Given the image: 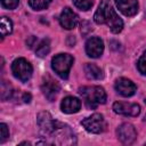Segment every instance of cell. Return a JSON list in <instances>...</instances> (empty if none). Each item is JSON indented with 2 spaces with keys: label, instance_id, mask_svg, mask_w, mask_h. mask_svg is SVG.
<instances>
[{
  "label": "cell",
  "instance_id": "obj_1",
  "mask_svg": "<svg viewBox=\"0 0 146 146\" xmlns=\"http://www.w3.org/2000/svg\"><path fill=\"white\" fill-rule=\"evenodd\" d=\"M36 121L42 138L47 139L46 144L72 145L76 143L72 129L67 124L54 120L48 112L39 113Z\"/></svg>",
  "mask_w": 146,
  "mask_h": 146
},
{
  "label": "cell",
  "instance_id": "obj_2",
  "mask_svg": "<svg viewBox=\"0 0 146 146\" xmlns=\"http://www.w3.org/2000/svg\"><path fill=\"white\" fill-rule=\"evenodd\" d=\"M94 19L97 24H106L113 33H119L123 29V22L113 9L110 0H102L98 9L94 15Z\"/></svg>",
  "mask_w": 146,
  "mask_h": 146
},
{
  "label": "cell",
  "instance_id": "obj_3",
  "mask_svg": "<svg viewBox=\"0 0 146 146\" xmlns=\"http://www.w3.org/2000/svg\"><path fill=\"white\" fill-rule=\"evenodd\" d=\"M79 94L82 97L86 106L91 110L96 108L98 105L104 104L106 102V92L99 86L82 87L79 89Z\"/></svg>",
  "mask_w": 146,
  "mask_h": 146
},
{
  "label": "cell",
  "instance_id": "obj_4",
  "mask_svg": "<svg viewBox=\"0 0 146 146\" xmlns=\"http://www.w3.org/2000/svg\"><path fill=\"white\" fill-rule=\"evenodd\" d=\"M73 60V57L68 54H58L52 58L51 67L62 79H67Z\"/></svg>",
  "mask_w": 146,
  "mask_h": 146
},
{
  "label": "cell",
  "instance_id": "obj_5",
  "mask_svg": "<svg viewBox=\"0 0 146 146\" xmlns=\"http://www.w3.org/2000/svg\"><path fill=\"white\" fill-rule=\"evenodd\" d=\"M11 72L14 76L22 82H26L32 76V65L25 58H17L11 64Z\"/></svg>",
  "mask_w": 146,
  "mask_h": 146
},
{
  "label": "cell",
  "instance_id": "obj_6",
  "mask_svg": "<svg viewBox=\"0 0 146 146\" xmlns=\"http://www.w3.org/2000/svg\"><path fill=\"white\" fill-rule=\"evenodd\" d=\"M81 124L84 127V129L91 133H100L106 128V122L104 120V116L102 114L95 113L89 117H86L81 121Z\"/></svg>",
  "mask_w": 146,
  "mask_h": 146
},
{
  "label": "cell",
  "instance_id": "obj_7",
  "mask_svg": "<svg viewBox=\"0 0 146 146\" xmlns=\"http://www.w3.org/2000/svg\"><path fill=\"white\" fill-rule=\"evenodd\" d=\"M113 111L124 116H137L140 113V106L133 103L115 102L113 104Z\"/></svg>",
  "mask_w": 146,
  "mask_h": 146
},
{
  "label": "cell",
  "instance_id": "obj_8",
  "mask_svg": "<svg viewBox=\"0 0 146 146\" xmlns=\"http://www.w3.org/2000/svg\"><path fill=\"white\" fill-rule=\"evenodd\" d=\"M116 133L117 138L123 144H131L137 138V131L131 123H122L117 128Z\"/></svg>",
  "mask_w": 146,
  "mask_h": 146
},
{
  "label": "cell",
  "instance_id": "obj_9",
  "mask_svg": "<svg viewBox=\"0 0 146 146\" xmlns=\"http://www.w3.org/2000/svg\"><path fill=\"white\" fill-rule=\"evenodd\" d=\"M104 51V42L98 36H91L86 42V52L91 58H98Z\"/></svg>",
  "mask_w": 146,
  "mask_h": 146
},
{
  "label": "cell",
  "instance_id": "obj_10",
  "mask_svg": "<svg viewBox=\"0 0 146 146\" xmlns=\"http://www.w3.org/2000/svg\"><path fill=\"white\" fill-rule=\"evenodd\" d=\"M41 90L43 92V95L46 96V98L50 102H52L57 94L59 92L60 90V87L59 84L57 83V81H55L52 78H50L49 75H47L43 81H42V84H41Z\"/></svg>",
  "mask_w": 146,
  "mask_h": 146
},
{
  "label": "cell",
  "instance_id": "obj_11",
  "mask_svg": "<svg viewBox=\"0 0 146 146\" xmlns=\"http://www.w3.org/2000/svg\"><path fill=\"white\" fill-rule=\"evenodd\" d=\"M114 88L116 90L117 94H120L121 96L123 97H130L132 95H135L136 90H137V87L136 84L129 80V79H125V78H120L115 81V84H114Z\"/></svg>",
  "mask_w": 146,
  "mask_h": 146
},
{
  "label": "cell",
  "instance_id": "obj_12",
  "mask_svg": "<svg viewBox=\"0 0 146 146\" xmlns=\"http://www.w3.org/2000/svg\"><path fill=\"white\" fill-rule=\"evenodd\" d=\"M79 22V16L68 7L64 8L60 16H59V23L62 25V27H64L65 30H72L76 26Z\"/></svg>",
  "mask_w": 146,
  "mask_h": 146
},
{
  "label": "cell",
  "instance_id": "obj_13",
  "mask_svg": "<svg viewBox=\"0 0 146 146\" xmlns=\"http://www.w3.org/2000/svg\"><path fill=\"white\" fill-rule=\"evenodd\" d=\"M119 10L125 16H133L138 11L137 0H115Z\"/></svg>",
  "mask_w": 146,
  "mask_h": 146
},
{
  "label": "cell",
  "instance_id": "obj_14",
  "mask_svg": "<svg viewBox=\"0 0 146 146\" xmlns=\"http://www.w3.org/2000/svg\"><path fill=\"white\" fill-rule=\"evenodd\" d=\"M60 108L66 114H73L80 111L81 108V102L76 97L67 96L65 97L60 103Z\"/></svg>",
  "mask_w": 146,
  "mask_h": 146
},
{
  "label": "cell",
  "instance_id": "obj_15",
  "mask_svg": "<svg viewBox=\"0 0 146 146\" xmlns=\"http://www.w3.org/2000/svg\"><path fill=\"white\" fill-rule=\"evenodd\" d=\"M84 73H86L87 78L90 80H99L103 78V71L96 64L87 63L84 65Z\"/></svg>",
  "mask_w": 146,
  "mask_h": 146
},
{
  "label": "cell",
  "instance_id": "obj_16",
  "mask_svg": "<svg viewBox=\"0 0 146 146\" xmlns=\"http://www.w3.org/2000/svg\"><path fill=\"white\" fill-rule=\"evenodd\" d=\"M50 51V41L49 39H43L40 41V43L35 48V54L39 57H44L49 54Z\"/></svg>",
  "mask_w": 146,
  "mask_h": 146
},
{
  "label": "cell",
  "instance_id": "obj_17",
  "mask_svg": "<svg viewBox=\"0 0 146 146\" xmlns=\"http://www.w3.org/2000/svg\"><path fill=\"white\" fill-rule=\"evenodd\" d=\"M11 31H13V23H11V21H10L8 17H6V16L1 17V21H0V32H1V36L5 38L7 34H10Z\"/></svg>",
  "mask_w": 146,
  "mask_h": 146
},
{
  "label": "cell",
  "instance_id": "obj_18",
  "mask_svg": "<svg viewBox=\"0 0 146 146\" xmlns=\"http://www.w3.org/2000/svg\"><path fill=\"white\" fill-rule=\"evenodd\" d=\"M51 0H29V5L34 10H43L50 5Z\"/></svg>",
  "mask_w": 146,
  "mask_h": 146
},
{
  "label": "cell",
  "instance_id": "obj_19",
  "mask_svg": "<svg viewBox=\"0 0 146 146\" xmlns=\"http://www.w3.org/2000/svg\"><path fill=\"white\" fill-rule=\"evenodd\" d=\"M0 96H1V99L2 100H7L11 97L13 95V88L9 83H7L6 81H2L1 82V88H0Z\"/></svg>",
  "mask_w": 146,
  "mask_h": 146
},
{
  "label": "cell",
  "instance_id": "obj_20",
  "mask_svg": "<svg viewBox=\"0 0 146 146\" xmlns=\"http://www.w3.org/2000/svg\"><path fill=\"white\" fill-rule=\"evenodd\" d=\"M73 3L81 10H88L92 7L94 0H73Z\"/></svg>",
  "mask_w": 146,
  "mask_h": 146
},
{
  "label": "cell",
  "instance_id": "obj_21",
  "mask_svg": "<svg viewBox=\"0 0 146 146\" xmlns=\"http://www.w3.org/2000/svg\"><path fill=\"white\" fill-rule=\"evenodd\" d=\"M137 67H138V71H139L143 75H146V51H145V52L140 56V58L138 59Z\"/></svg>",
  "mask_w": 146,
  "mask_h": 146
},
{
  "label": "cell",
  "instance_id": "obj_22",
  "mask_svg": "<svg viewBox=\"0 0 146 146\" xmlns=\"http://www.w3.org/2000/svg\"><path fill=\"white\" fill-rule=\"evenodd\" d=\"M0 132H1V135H0V143L3 144L8 139V137H9V130H8L7 124H5V123L0 124Z\"/></svg>",
  "mask_w": 146,
  "mask_h": 146
},
{
  "label": "cell",
  "instance_id": "obj_23",
  "mask_svg": "<svg viewBox=\"0 0 146 146\" xmlns=\"http://www.w3.org/2000/svg\"><path fill=\"white\" fill-rule=\"evenodd\" d=\"M19 3V0H1V5L6 9H15Z\"/></svg>",
  "mask_w": 146,
  "mask_h": 146
},
{
  "label": "cell",
  "instance_id": "obj_24",
  "mask_svg": "<svg viewBox=\"0 0 146 146\" xmlns=\"http://www.w3.org/2000/svg\"><path fill=\"white\" fill-rule=\"evenodd\" d=\"M92 31V26L89 22H83L81 24V33L82 34H88V32Z\"/></svg>",
  "mask_w": 146,
  "mask_h": 146
},
{
  "label": "cell",
  "instance_id": "obj_25",
  "mask_svg": "<svg viewBox=\"0 0 146 146\" xmlns=\"http://www.w3.org/2000/svg\"><path fill=\"white\" fill-rule=\"evenodd\" d=\"M23 100H24V103H30V100H31V95L27 94V92H24V94H23Z\"/></svg>",
  "mask_w": 146,
  "mask_h": 146
},
{
  "label": "cell",
  "instance_id": "obj_26",
  "mask_svg": "<svg viewBox=\"0 0 146 146\" xmlns=\"http://www.w3.org/2000/svg\"><path fill=\"white\" fill-rule=\"evenodd\" d=\"M145 103H146V100H145Z\"/></svg>",
  "mask_w": 146,
  "mask_h": 146
}]
</instances>
